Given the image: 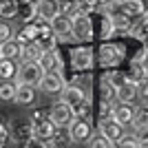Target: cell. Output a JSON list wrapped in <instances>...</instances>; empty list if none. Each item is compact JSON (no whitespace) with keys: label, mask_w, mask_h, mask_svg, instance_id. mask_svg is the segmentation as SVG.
<instances>
[{"label":"cell","mask_w":148,"mask_h":148,"mask_svg":"<svg viewBox=\"0 0 148 148\" xmlns=\"http://www.w3.org/2000/svg\"><path fill=\"white\" fill-rule=\"evenodd\" d=\"M18 2H20V0H18Z\"/></svg>","instance_id":"obj_34"},{"label":"cell","mask_w":148,"mask_h":148,"mask_svg":"<svg viewBox=\"0 0 148 148\" xmlns=\"http://www.w3.org/2000/svg\"><path fill=\"white\" fill-rule=\"evenodd\" d=\"M133 126H135L139 133H148V106H144V108H137L135 119H133Z\"/></svg>","instance_id":"obj_22"},{"label":"cell","mask_w":148,"mask_h":148,"mask_svg":"<svg viewBox=\"0 0 148 148\" xmlns=\"http://www.w3.org/2000/svg\"><path fill=\"white\" fill-rule=\"evenodd\" d=\"M77 9H80V0H60V13L73 16Z\"/></svg>","instance_id":"obj_28"},{"label":"cell","mask_w":148,"mask_h":148,"mask_svg":"<svg viewBox=\"0 0 148 148\" xmlns=\"http://www.w3.org/2000/svg\"><path fill=\"white\" fill-rule=\"evenodd\" d=\"M73 111H75V117H82V119H91V115H93V108H91V104H88V99L75 104Z\"/></svg>","instance_id":"obj_26"},{"label":"cell","mask_w":148,"mask_h":148,"mask_svg":"<svg viewBox=\"0 0 148 148\" xmlns=\"http://www.w3.org/2000/svg\"><path fill=\"white\" fill-rule=\"evenodd\" d=\"M49 117L56 122L58 128H66L69 124L75 119V111H73V106L66 104V102H56V104L51 106V111H49Z\"/></svg>","instance_id":"obj_3"},{"label":"cell","mask_w":148,"mask_h":148,"mask_svg":"<svg viewBox=\"0 0 148 148\" xmlns=\"http://www.w3.org/2000/svg\"><path fill=\"white\" fill-rule=\"evenodd\" d=\"M122 60H124L122 44H104L99 49V64L102 66H117Z\"/></svg>","instance_id":"obj_8"},{"label":"cell","mask_w":148,"mask_h":148,"mask_svg":"<svg viewBox=\"0 0 148 148\" xmlns=\"http://www.w3.org/2000/svg\"><path fill=\"white\" fill-rule=\"evenodd\" d=\"M139 95H142V97L148 102V77H146V80H142V82H139Z\"/></svg>","instance_id":"obj_30"},{"label":"cell","mask_w":148,"mask_h":148,"mask_svg":"<svg viewBox=\"0 0 148 148\" xmlns=\"http://www.w3.org/2000/svg\"><path fill=\"white\" fill-rule=\"evenodd\" d=\"M60 13V0H40L38 2V16L44 20H53Z\"/></svg>","instance_id":"obj_15"},{"label":"cell","mask_w":148,"mask_h":148,"mask_svg":"<svg viewBox=\"0 0 148 148\" xmlns=\"http://www.w3.org/2000/svg\"><path fill=\"white\" fill-rule=\"evenodd\" d=\"M135 108H130L128 104H124V102H119V106H115L113 108V117L117 119L119 124H124V126H128V124H133V119H135Z\"/></svg>","instance_id":"obj_17"},{"label":"cell","mask_w":148,"mask_h":148,"mask_svg":"<svg viewBox=\"0 0 148 148\" xmlns=\"http://www.w3.org/2000/svg\"><path fill=\"white\" fill-rule=\"evenodd\" d=\"M44 75V66L40 62H20L18 73H16V82L18 84H31V86H40Z\"/></svg>","instance_id":"obj_1"},{"label":"cell","mask_w":148,"mask_h":148,"mask_svg":"<svg viewBox=\"0 0 148 148\" xmlns=\"http://www.w3.org/2000/svg\"><path fill=\"white\" fill-rule=\"evenodd\" d=\"M18 16L25 22H33V18H38V5L33 2V0H27V2H22L20 0V11Z\"/></svg>","instance_id":"obj_19"},{"label":"cell","mask_w":148,"mask_h":148,"mask_svg":"<svg viewBox=\"0 0 148 148\" xmlns=\"http://www.w3.org/2000/svg\"><path fill=\"white\" fill-rule=\"evenodd\" d=\"M16 73H18V66L13 64V60H2V64H0V77L2 80H11V77H16Z\"/></svg>","instance_id":"obj_24"},{"label":"cell","mask_w":148,"mask_h":148,"mask_svg":"<svg viewBox=\"0 0 148 148\" xmlns=\"http://www.w3.org/2000/svg\"><path fill=\"white\" fill-rule=\"evenodd\" d=\"M119 7H122L128 16H144V11H146V7H144L142 0H119Z\"/></svg>","instance_id":"obj_20"},{"label":"cell","mask_w":148,"mask_h":148,"mask_svg":"<svg viewBox=\"0 0 148 148\" xmlns=\"http://www.w3.org/2000/svg\"><path fill=\"white\" fill-rule=\"evenodd\" d=\"M139 62L144 64V69H146V75H148V53H144V56L139 58Z\"/></svg>","instance_id":"obj_31"},{"label":"cell","mask_w":148,"mask_h":148,"mask_svg":"<svg viewBox=\"0 0 148 148\" xmlns=\"http://www.w3.org/2000/svg\"><path fill=\"white\" fill-rule=\"evenodd\" d=\"M71 64L75 71H86L93 66V51L88 47H75L71 51Z\"/></svg>","instance_id":"obj_10"},{"label":"cell","mask_w":148,"mask_h":148,"mask_svg":"<svg viewBox=\"0 0 148 148\" xmlns=\"http://www.w3.org/2000/svg\"><path fill=\"white\" fill-rule=\"evenodd\" d=\"M99 130H102V133H104V135L108 137L113 144H117L119 139L124 137V124H119L113 115L99 119Z\"/></svg>","instance_id":"obj_9"},{"label":"cell","mask_w":148,"mask_h":148,"mask_svg":"<svg viewBox=\"0 0 148 148\" xmlns=\"http://www.w3.org/2000/svg\"><path fill=\"white\" fill-rule=\"evenodd\" d=\"M44 56V47L38 40H31V42L22 44V51H20V62H40Z\"/></svg>","instance_id":"obj_12"},{"label":"cell","mask_w":148,"mask_h":148,"mask_svg":"<svg viewBox=\"0 0 148 148\" xmlns=\"http://www.w3.org/2000/svg\"><path fill=\"white\" fill-rule=\"evenodd\" d=\"M137 93H139V82L128 77V80H124L122 84H117V102L130 104V102L137 97Z\"/></svg>","instance_id":"obj_11"},{"label":"cell","mask_w":148,"mask_h":148,"mask_svg":"<svg viewBox=\"0 0 148 148\" xmlns=\"http://www.w3.org/2000/svg\"><path fill=\"white\" fill-rule=\"evenodd\" d=\"M20 51H22V44H20V40L16 38V40H7V42H2V47H0V58L2 60H16V58H20Z\"/></svg>","instance_id":"obj_16"},{"label":"cell","mask_w":148,"mask_h":148,"mask_svg":"<svg viewBox=\"0 0 148 148\" xmlns=\"http://www.w3.org/2000/svg\"><path fill=\"white\" fill-rule=\"evenodd\" d=\"M69 130V139L71 142H88L93 135V128H91V119H82V117H75L73 122L66 126Z\"/></svg>","instance_id":"obj_6"},{"label":"cell","mask_w":148,"mask_h":148,"mask_svg":"<svg viewBox=\"0 0 148 148\" xmlns=\"http://www.w3.org/2000/svg\"><path fill=\"white\" fill-rule=\"evenodd\" d=\"M7 142V124H2V144Z\"/></svg>","instance_id":"obj_32"},{"label":"cell","mask_w":148,"mask_h":148,"mask_svg":"<svg viewBox=\"0 0 148 148\" xmlns=\"http://www.w3.org/2000/svg\"><path fill=\"white\" fill-rule=\"evenodd\" d=\"M18 11H20L18 0H2V5H0V16L2 18H16Z\"/></svg>","instance_id":"obj_23"},{"label":"cell","mask_w":148,"mask_h":148,"mask_svg":"<svg viewBox=\"0 0 148 148\" xmlns=\"http://www.w3.org/2000/svg\"><path fill=\"white\" fill-rule=\"evenodd\" d=\"M88 146H93V148H106V146H115V144L111 142V139H108V137L104 135V133H102V130H99V133H95V135H91V139H88Z\"/></svg>","instance_id":"obj_25"},{"label":"cell","mask_w":148,"mask_h":148,"mask_svg":"<svg viewBox=\"0 0 148 148\" xmlns=\"http://www.w3.org/2000/svg\"><path fill=\"white\" fill-rule=\"evenodd\" d=\"M33 2H36V5H38V2H40V0H33Z\"/></svg>","instance_id":"obj_33"},{"label":"cell","mask_w":148,"mask_h":148,"mask_svg":"<svg viewBox=\"0 0 148 148\" xmlns=\"http://www.w3.org/2000/svg\"><path fill=\"white\" fill-rule=\"evenodd\" d=\"M51 29L56 31V36L60 38L62 42H69V40H77L73 36V16H66V13H58L56 18L51 20Z\"/></svg>","instance_id":"obj_4"},{"label":"cell","mask_w":148,"mask_h":148,"mask_svg":"<svg viewBox=\"0 0 148 148\" xmlns=\"http://www.w3.org/2000/svg\"><path fill=\"white\" fill-rule=\"evenodd\" d=\"M86 99V88L80 86V84H69V86H64V91H62V102H66V104L75 106L80 104V102H84Z\"/></svg>","instance_id":"obj_13"},{"label":"cell","mask_w":148,"mask_h":148,"mask_svg":"<svg viewBox=\"0 0 148 148\" xmlns=\"http://www.w3.org/2000/svg\"><path fill=\"white\" fill-rule=\"evenodd\" d=\"M36 102V91L31 84H18V93H16V104L20 106H31Z\"/></svg>","instance_id":"obj_18"},{"label":"cell","mask_w":148,"mask_h":148,"mask_svg":"<svg viewBox=\"0 0 148 148\" xmlns=\"http://www.w3.org/2000/svg\"><path fill=\"white\" fill-rule=\"evenodd\" d=\"M16 93H18V82L13 84L11 80H2V86H0V99L2 102H16Z\"/></svg>","instance_id":"obj_21"},{"label":"cell","mask_w":148,"mask_h":148,"mask_svg":"<svg viewBox=\"0 0 148 148\" xmlns=\"http://www.w3.org/2000/svg\"><path fill=\"white\" fill-rule=\"evenodd\" d=\"M73 36L77 40H91L93 36V20L88 18V11H77L73 13Z\"/></svg>","instance_id":"obj_5"},{"label":"cell","mask_w":148,"mask_h":148,"mask_svg":"<svg viewBox=\"0 0 148 148\" xmlns=\"http://www.w3.org/2000/svg\"><path fill=\"white\" fill-rule=\"evenodd\" d=\"M0 40L2 42L11 40V27H7V22H2V27H0Z\"/></svg>","instance_id":"obj_29"},{"label":"cell","mask_w":148,"mask_h":148,"mask_svg":"<svg viewBox=\"0 0 148 148\" xmlns=\"http://www.w3.org/2000/svg\"><path fill=\"white\" fill-rule=\"evenodd\" d=\"M40 64L44 66V71H58V73H64V62H62V56L58 53L56 49L44 51Z\"/></svg>","instance_id":"obj_14"},{"label":"cell","mask_w":148,"mask_h":148,"mask_svg":"<svg viewBox=\"0 0 148 148\" xmlns=\"http://www.w3.org/2000/svg\"><path fill=\"white\" fill-rule=\"evenodd\" d=\"M31 126H33V137L36 139H44V142H51L53 135H56V122L51 117H44L42 113H36L33 119H31Z\"/></svg>","instance_id":"obj_2"},{"label":"cell","mask_w":148,"mask_h":148,"mask_svg":"<svg viewBox=\"0 0 148 148\" xmlns=\"http://www.w3.org/2000/svg\"><path fill=\"white\" fill-rule=\"evenodd\" d=\"M66 86L64 82V75L58 73V71H44L42 82H40V91H44L47 95H56V93H62Z\"/></svg>","instance_id":"obj_7"},{"label":"cell","mask_w":148,"mask_h":148,"mask_svg":"<svg viewBox=\"0 0 148 148\" xmlns=\"http://www.w3.org/2000/svg\"><path fill=\"white\" fill-rule=\"evenodd\" d=\"M117 146H122V148H137V146H144V142H142V137L139 135H124L122 139L117 142Z\"/></svg>","instance_id":"obj_27"}]
</instances>
